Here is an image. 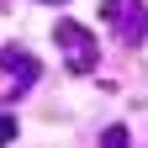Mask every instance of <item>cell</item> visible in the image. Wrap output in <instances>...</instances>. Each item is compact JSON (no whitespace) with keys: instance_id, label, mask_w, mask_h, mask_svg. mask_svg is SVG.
Returning <instances> with one entry per match:
<instances>
[{"instance_id":"6da1fadb","label":"cell","mask_w":148,"mask_h":148,"mask_svg":"<svg viewBox=\"0 0 148 148\" xmlns=\"http://www.w3.org/2000/svg\"><path fill=\"white\" fill-rule=\"evenodd\" d=\"M53 42H58L69 74H95V64H101V42H95V32H85L79 21H58V27H53Z\"/></svg>"},{"instance_id":"8992f818","label":"cell","mask_w":148,"mask_h":148,"mask_svg":"<svg viewBox=\"0 0 148 148\" xmlns=\"http://www.w3.org/2000/svg\"><path fill=\"white\" fill-rule=\"evenodd\" d=\"M48 5H64V0H48Z\"/></svg>"},{"instance_id":"7a4b0ae2","label":"cell","mask_w":148,"mask_h":148,"mask_svg":"<svg viewBox=\"0 0 148 148\" xmlns=\"http://www.w3.org/2000/svg\"><path fill=\"white\" fill-rule=\"evenodd\" d=\"M101 16L106 21H122V42H143L148 37V11H143V0H106L101 5Z\"/></svg>"},{"instance_id":"5b68a950","label":"cell","mask_w":148,"mask_h":148,"mask_svg":"<svg viewBox=\"0 0 148 148\" xmlns=\"http://www.w3.org/2000/svg\"><path fill=\"white\" fill-rule=\"evenodd\" d=\"M11 143H16V116L5 111V116H0V148H11Z\"/></svg>"},{"instance_id":"277c9868","label":"cell","mask_w":148,"mask_h":148,"mask_svg":"<svg viewBox=\"0 0 148 148\" xmlns=\"http://www.w3.org/2000/svg\"><path fill=\"white\" fill-rule=\"evenodd\" d=\"M101 148H132V132H127L122 122H111L106 132H101Z\"/></svg>"},{"instance_id":"3957f363","label":"cell","mask_w":148,"mask_h":148,"mask_svg":"<svg viewBox=\"0 0 148 148\" xmlns=\"http://www.w3.org/2000/svg\"><path fill=\"white\" fill-rule=\"evenodd\" d=\"M0 69H5V79L16 74V95H21L27 85H37V74H42V64H37L27 48H16V42H11V48H0Z\"/></svg>"}]
</instances>
